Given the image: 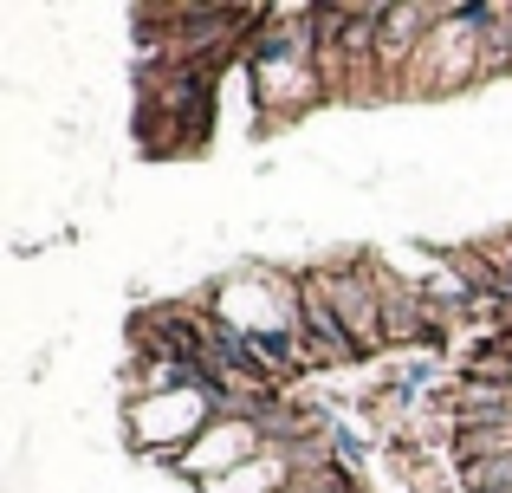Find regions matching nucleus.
Returning a JSON list of instances; mask_svg holds the SVG:
<instances>
[{"label":"nucleus","instance_id":"2","mask_svg":"<svg viewBox=\"0 0 512 493\" xmlns=\"http://www.w3.org/2000/svg\"><path fill=\"white\" fill-rule=\"evenodd\" d=\"M331 448H338L344 468H363V461H370V448H376V435H370V429H350V422H338V429H331Z\"/></svg>","mask_w":512,"mask_h":493},{"label":"nucleus","instance_id":"1","mask_svg":"<svg viewBox=\"0 0 512 493\" xmlns=\"http://www.w3.org/2000/svg\"><path fill=\"white\" fill-rule=\"evenodd\" d=\"M292 338H299L305 364L312 370H350V364H370L357 351V338L344 331V318L331 312V299L305 279V266H292Z\"/></svg>","mask_w":512,"mask_h":493}]
</instances>
